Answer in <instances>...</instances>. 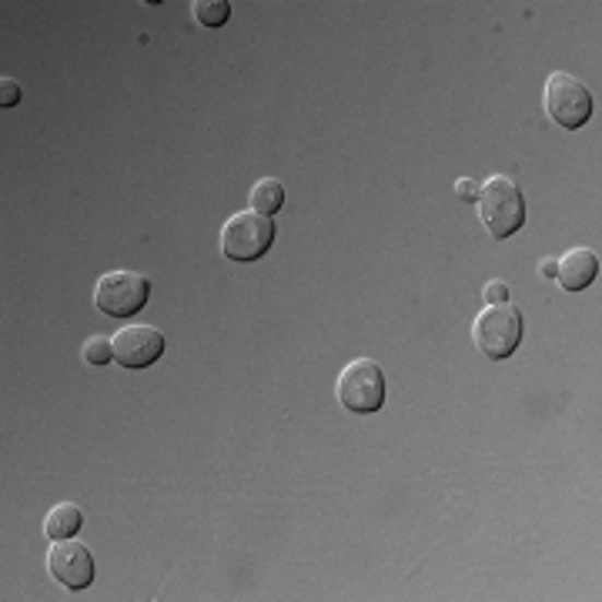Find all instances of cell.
<instances>
[{
    "label": "cell",
    "mask_w": 602,
    "mask_h": 602,
    "mask_svg": "<svg viewBox=\"0 0 602 602\" xmlns=\"http://www.w3.org/2000/svg\"><path fill=\"white\" fill-rule=\"evenodd\" d=\"M115 342V362L125 368H147L164 355V335L154 324H128L111 339Z\"/></svg>",
    "instance_id": "obj_8"
},
{
    "label": "cell",
    "mask_w": 602,
    "mask_h": 602,
    "mask_svg": "<svg viewBox=\"0 0 602 602\" xmlns=\"http://www.w3.org/2000/svg\"><path fill=\"white\" fill-rule=\"evenodd\" d=\"M482 298H485L488 305H506V302H509V285H506V282H488V285L482 288Z\"/></svg>",
    "instance_id": "obj_15"
},
{
    "label": "cell",
    "mask_w": 602,
    "mask_h": 602,
    "mask_svg": "<svg viewBox=\"0 0 602 602\" xmlns=\"http://www.w3.org/2000/svg\"><path fill=\"white\" fill-rule=\"evenodd\" d=\"M21 101V84L14 78H0V107H14Z\"/></svg>",
    "instance_id": "obj_14"
},
{
    "label": "cell",
    "mask_w": 602,
    "mask_h": 602,
    "mask_svg": "<svg viewBox=\"0 0 602 602\" xmlns=\"http://www.w3.org/2000/svg\"><path fill=\"white\" fill-rule=\"evenodd\" d=\"M539 271H542L545 279H556V271H559V261H556V258H545V261L539 264Z\"/></svg>",
    "instance_id": "obj_17"
},
{
    "label": "cell",
    "mask_w": 602,
    "mask_h": 602,
    "mask_svg": "<svg viewBox=\"0 0 602 602\" xmlns=\"http://www.w3.org/2000/svg\"><path fill=\"white\" fill-rule=\"evenodd\" d=\"M542 101H545V115H550L566 131L582 128L592 118V107H595L589 87L576 74H569V71L550 74V81H545V91H542Z\"/></svg>",
    "instance_id": "obj_4"
},
{
    "label": "cell",
    "mask_w": 602,
    "mask_h": 602,
    "mask_svg": "<svg viewBox=\"0 0 602 602\" xmlns=\"http://www.w3.org/2000/svg\"><path fill=\"white\" fill-rule=\"evenodd\" d=\"M479 217L492 238H512L526 225V198L519 185L506 175L488 178L479 191Z\"/></svg>",
    "instance_id": "obj_1"
},
{
    "label": "cell",
    "mask_w": 602,
    "mask_h": 602,
    "mask_svg": "<svg viewBox=\"0 0 602 602\" xmlns=\"http://www.w3.org/2000/svg\"><path fill=\"white\" fill-rule=\"evenodd\" d=\"M47 569L61 586L81 592L94 582V556L87 553V545L71 542V539H54L47 550Z\"/></svg>",
    "instance_id": "obj_7"
},
{
    "label": "cell",
    "mask_w": 602,
    "mask_h": 602,
    "mask_svg": "<svg viewBox=\"0 0 602 602\" xmlns=\"http://www.w3.org/2000/svg\"><path fill=\"white\" fill-rule=\"evenodd\" d=\"M84 526V509L74 506V503H61L54 506L44 519V535L54 542V539H74Z\"/></svg>",
    "instance_id": "obj_10"
},
{
    "label": "cell",
    "mask_w": 602,
    "mask_h": 602,
    "mask_svg": "<svg viewBox=\"0 0 602 602\" xmlns=\"http://www.w3.org/2000/svg\"><path fill=\"white\" fill-rule=\"evenodd\" d=\"M84 362L87 365H107V362H115V342L111 339H104V335H91L81 349Z\"/></svg>",
    "instance_id": "obj_13"
},
{
    "label": "cell",
    "mask_w": 602,
    "mask_h": 602,
    "mask_svg": "<svg viewBox=\"0 0 602 602\" xmlns=\"http://www.w3.org/2000/svg\"><path fill=\"white\" fill-rule=\"evenodd\" d=\"M339 405L358 415H371L386 405V371L371 358H355L342 368L335 381Z\"/></svg>",
    "instance_id": "obj_3"
},
{
    "label": "cell",
    "mask_w": 602,
    "mask_h": 602,
    "mask_svg": "<svg viewBox=\"0 0 602 602\" xmlns=\"http://www.w3.org/2000/svg\"><path fill=\"white\" fill-rule=\"evenodd\" d=\"M282 204H285V185L279 178H261V181H255V188H251V211L271 217Z\"/></svg>",
    "instance_id": "obj_11"
},
{
    "label": "cell",
    "mask_w": 602,
    "mask_h": 602,
    "mask_svg": "<svg viewBox=\"0 0 602 602\" xmlns=\"http://www.w3.org/2000/svg\"><path fill=\"white\" fill-rule=\"evenodd\" d=\"M479 191H482V185L472 181V178H459V181H456V194H459L462 201H479Z\"/></svg>",
    "instance_id": "obj_16"
},
{
    "label": "cell",
    "mask_w": 602,
    "mask_h": 602,
    "mask_svg": "<svg viewBox=\"0 0 602 602\" xmlns=\"http://www.w3.org/2000/svg\"><path fill=\"white\" fill-rule=\"evenodd\" d=\"M191 14H194V21L204 24V27H222V24H228V17H232V4H228V0H194V4H191Z\"/></svg>",
    "instance_id": "obj_12"
},
{
    "label": "cell",
    "mask_w": 602,
    "mask_h": 602,
    "mask_svg": "<svg viewBox=\"0 0 602 602\" xmlns=\"http://www.w3.org/2000/svg\"><path fill=\"white\" fill-rule=\"evenodd\" d=\"M275 245V222L258 211H238L222 228V255L232 261H258Z\"/></svg>",
    "instance_id": "obj_5"
},
{
    "label": "cell",
    "mask_w": 602,
    "mask_h": 602,
    "mask_svg": "<svg viewBox=\"0 0 602 602\" xmlns=\"http://www.w3.org/2000/svg\"><path fill=\"white\" fill-rule=\"evenodd\" d=\"M151 298V282L141 271H107L94 285V305L97 311L111 318H131L138 315Z\"/></svg>",
    "instance_id": "obj_6"
},
{
    "label": "cell",
    "mask_w": 602,
    "mask_h": 602,
    "mask_svg": "<svg viewBox=\"0 0 602 602\" xmlns=\"http://www.w3.org/2000/svg\"><path fill=\"white\" fill-rule=\"evenodd\" d=\"M522 332H526L522 311L509 302L506 305H485L472 321V342L492 362H503V358L516 355Z\"/></svg>",
    "instance_id": "obj_2"
},
{
    "label": "cell",
    "mask_w": 602,
    "mask_h": 602,
    "mask_svg": "<svg viewBox=\"0 0 602 602\" xmlns=\"http://www.w3.org/2000/svg\"><path fill=\"white\" fill-rule=\"evenodd\" d=\"M556 279L566 292H582L599 279V255L592 248H569V255L559 258Z\"/></svg>",
    "instance_id": "obj_9"
}]
</instances>
